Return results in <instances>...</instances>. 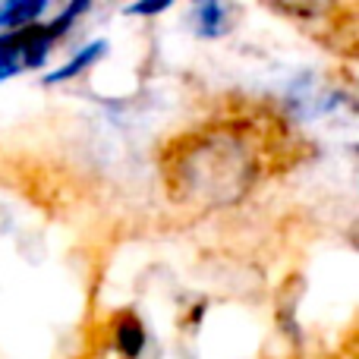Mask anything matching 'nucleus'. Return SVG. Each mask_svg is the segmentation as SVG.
<instances>
[{"label": "nucleus", "mask_w": 359, "mask_h": 359, "mask_svg": "<svg viewBox=\"0 0 359 359\" xmlns=\"http://www.w3.org/2000/svg\"><path fill=\"white\" fill-rule=\"evenodd\" d=\"M192 25H196L198 38H224L233 29V10H230V0H205V4H196V13H192Z\"/></svg>", "instance_id": "obj_5"}, {"label": "nucleus", "mask_w": 359, "mask_h": 359, "mask_svg": "<svg viewBox=\"0 0 359 359\" xmlns=\"http://www.w3.org/2000/svg\"><path fill=\"white\" fill-rule=\"evenodd\" d=\"M161 168L174 202L198 211L227 208L246 198L259 183L262 155L246 126L211 123L174 139Z\"/></svg>", "instance_id": "obj_1"}, {"label": "nucleus", "mask_w": 359, "mask_h": 359, "mask_svg": "<svg viewBox=\"0 0 359 359\" xmlns=\"http://www.w3.org/2000/svg\"><path fill=\"white\" fill-rule=\"evenodd\" d=\"M177 0H133V4L123 6V16H133V19H158L174 6Z\"/></svg>", "instance_id": "obj_8"}, {"label": "nucleus", "mask_w": 359, "mask_h": 359, "mask_svg": "<svg viewBox=\"0 0 359 359\" xmlns=\"http://www.w3.org/2000/svg\"><path fill=\"white\" fill-rule=\"evenodd\" d=\"M189 4H192V6H196V4H205V0H189Z\"/></svg>", "instance_id": "obj_9"}, {"label": "nucleus", "mask_w": 359, "mask_h": 359, "mask_svg": "<svg viewBox=\"0 0 359 359\" xmlns=\"http://www.w3.org/2000/svg\"><path fill=\"white\" fill-rule=\"evenodd\" d=\"M50 16V0H0V32L25 29Z\"/></svg>", "instance_id": "obj_6"}, {"label": "nucleus", "mask_w": 359, "mask_h": 359, "mask_svg": "<svg viewBox=\"0 0 359 359\" xmlns=\"http://www.w3.org/2000/svg\"><path fill=\"white\" fill-rule=\"evenodd\" d=\"M107 50H111L107 38H92V41H86L82 48H76V54L69 57L67 63H60L57 69H50L41 82H44V86H67V82H73V79H79V76L92 73V69L107 57Z\"/></svg>", "instance_id": "obj_3"}, {"label": "nucleus", "mask_w": 359, "mask_h": 359, "mask_svg": "<svg viewBox=\"0 0 359 359\" xmlns=\"http://www.w3.org/2000/svg\"><path fill=\"white\" fill-rule=\"evenodd\" d=\"M111 341L120 359H139L149 347V331H145L142 318L136 312H123V316H117V322L111 328Z\"/></svg>", "instance_id": "obj_4"}, {"label": "nucleus", "mask_w": 359, "mask_h": 359, "mask_svg": "<svg viewBox=\"0 0 359 359\" xmlns=\"http://www.w3.org/2000/svg\"><path fill=\"white\" fill-rule=\"evenodd\" d=\"M271 13L297 25H341V0H262Z\"/></svg>", "instance_id": "obj_2"}, {"label": "nucleus", "mask_w": 359, "mask_h": 359, "mask_svg": "<svg viewBox=\"0 0 359 359\" xmlns=\"http://www.w3.org/2000/svg\"><path fill=\"white\" fill-rule=\"evenodd\" d=\"M92 6H95V0H63L60 10H57L54 16H48L44 22H48V29L54 32L57 41H63V38H67L69 32L92 13Z\"/></svg>", "instance_id": "obj_7"}]
</instances>
